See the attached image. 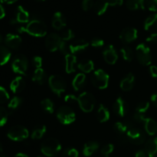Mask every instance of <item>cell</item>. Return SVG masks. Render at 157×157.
<instances>
[{
	"label": "cell",
	"instance_id": "ba28073f",
	"mask_svg": "<svg viewBox=\"0 0 157 157\" xmlns=\"http://www.w3.org/2000/svg\"><path fill=\"white\" fill-rule=\"evenodd\" d=\"M29 136V130L21 125H15L11 127L7 133V136L12 141H22Z\"/></svg>",
	"mask_w": 157,
	"mask_h": 157
},
{
	"label": "cell",
	"instance_id": "7bdbcfd3",
	"mask_svg": "<svg viewBox=\"0 0 157 157\" xmlns=\"http://www.w3.org/2000/svg\"><path fill=\"white\" fill-rule=\"evenodd\" d=\"M63 156L64 157H78L79 156V153L78 150L75 148H68L64 150L63 153Z\"/></svg>",
	"mask_w": 157,
	"mask_h": 157
},
{
	"label": "cell",
	"instance_id": "ab89813d",
	"mask_svg": "<svg viewBox=\"0 0 157 157\" xmlns=\"http://www.w3.org/2000/svg\"><path fill=\"white\" fill-rule=\"evenodd\" d=\"M113 128L120 135L124 134L126 132H127V130H128L127 126L121 122H117L116 124H114Z\"/></svg>",
	"mask_w": 157,
	"mask_h": 157
},
{
	"label": "cell",
	"instance_id": "cb8c5ba5",
	"mask_svg": "<svg viewBox=\"0 0 157 157\" xmlns=\"http://www.w3.org/2000/svg\"><path fill=\"white\" fill-rule=\"evenodd\" d=\"M99 148V144L96 141H90L85 144L83 149V154L85 156H90Z\"/></svg>",
	"mask_w": 157,
	"mask_h": 157
},
{
	"label": "cell",
	"instance_id": "603a6c76",
	"mask_svg": "<svg viewBox=\"0 0 157 157\" xmlns=\"http://www.w3.org/2000/svg\"><path fill=\"white\" fill-rule=\"evenodd\" d=\"M144 127L147 133L150 136L157 135V123L152 118L146 117L144 121Z\"/></svg>",
	"mask_w": 157,
	"mask_h": 157
},
{
	"label": "cell",
	"instance_id": "9a60e30c",
	"mask_svg": "<svg viewBox=\"0 0 157 157\" xmlns=\"http://www.w3.org/2000/svg\"><path fill=\"white\" fill-rule=\"evenodd\" d=\"M21 38L18 36V35L15 34H8L5 38V43L7 48H9L11 49H17L19 48V46L21 44Z\"/></svg>",
	"mask_w": 157,
	"mask_h": 157
},
{
	"label": "cell",
	"instance_id": "d590c367",
	"mask_svg": "<svg viewBox=\"0 0 157 157\" xmlns=\"http://www.w3.org/2000/svg\"><path fill=\"white\" fill-rule=\"evenodd\" d=\"M21 103H22V100L21 98H20L19 97H14L12 99L10 100L9 104H8V107L9 109H10L11 110H16L18 107H19V106L21 105Z\"/></svg>",
	"mask_w": 157,
	"mask_h": 157
},
{
	"label": "cell",
	"instance_id": "74e56055",
	"mask_svg": "<svg viewBox=\"0 0 157 157\" xmlns=\"http://www.w3.org/2000/svg\"><path fill=\"white\" fill-rule=\"evenodd\" d=\"M149 108H150V103L147 102V101H142V102L139 103L138 105L136 106V113L144 114V113H146L148 110Z\"/></svg>",
	"mask_w": 157,
	"mask_h": 157
},
{
	"label": "cell",
	"instance_id": "e7e4bbea",
	"mask_svg": "<svg viewBox=\"0 0 157 157\" xmlns=\"http://www.w3.org/2000/svg\"><path fill=\"white\" fill-rule=\"evenodd\" d=\"M38 157H42V156H38Z\"/></svg>",
	"mask_w": 157,
	"mask_h": 157
},
{
	"label": "cell",
	"instance_id": "d6986e66",
	"mask_svg": "<svg viewBox=\"0 0 157 157\" xmlns=\"http://www.w3.org/2000/svg\"><path fill=\"white\" fill-rule=\"evenodd\" d=\"M145 151L149 157H157V136L146 143Z\"/></svg>",
	"mask_w": 157,
	"mask_h": 157
},
{
	"label": "cell",
	"instance_id": "ac0fdd59",
	"mask_svg": "<svg viewBox=\"0 0 157 157\" xmlns=\"http://www.w3.org/2000/svg\"><path fill=\"white\" fill-rule=\"evenodd\" d=\"M135 77L132 73L128 74L124 79L121 81L120 87L124 91H130L134 86Z\"/></svg>",
	"mask_w": 157,
	"mask_h": 157
},
{
	"label": "cell",
	"instance_id": "9f6ffc18",
	"mask_svg": "<svg viewBox=\"0 0 157 157\" xmlns=\"http://www.w3.org/2000/svg\"><path fill=\"white\" fill-rule=\"evenodd\" d=\"M151 101L153 102V105L157 107V94H154L151 97Z\"/></svg>",
	"mask_w": 157,
	"mask_h": 157
},
{
	"label": "cell",
	"instance_id": "5b68a950",
	"mask_svg": "<svg viewBox=\"0 0 157 157\" xmlns=\"http://www.w3.org/2000/svg\"><path fill=\"white\" fill-rule=\"evenodd\" d=\"M136 56L140 64L148 66L152 62V55L150 49L145 44H138L136 48Z\"/></svg>",
	"mask_w": 157,
	"mask_h": 157
},
{
	"label": "cell",
	"instance_id": "8fae6325",
	"mask_svg": "<svg viewBox=\"0 0 157 157\" xmlns=\"http://www.w3.org/2000/svg\"><path fill=\"white\" fill-rule=\"evenodd\" d=\"M62 41L61 36L56 33H51L45 39L46 48L51 52H54L59 49L61 43Z\"/></svg>",
	"mask_w": 157,
	"mask_h": 157
},
{
	"label": "cell",
	"instance_id": "7dc6e473",
	"mask_svg": "<svg viewBox=\"0 0 157 157\" xmlns=\"http://www.w3.org/2000/svg\"><path fill=\"white\" fill-rule=\"evenodd\" d=\"M91 46L94 48H101L104 46V40L101 39V38H94L93 40L91 41Z\"/></svg>",
	"mask_w": 157,
	"mask_h": 157
},
{
	"label": "cell",
	"instance_id": "836d02e7",
	"mask_svg": "<svg viewBox=\"0 0 157 157\" xmlns=\"http://www.w3.org/2000/svg\"><path fill=\"white\" fill-rule=\"evenodd\" d=\"M121 52L122 54L123 58H124L125 61H129V62L133 61V58H134V54H133V50L130 47L124 46V47H123L121 49Z\"/></svg>",
	"mask_w": 157,
	"mask_h": 157
},
{
	"label": "cell",
	"instance_id": "277c9868",
	"mask_svg": "<svg viewBox=\"0 0 157 157\" xmlns=\"http://www.w3.org/2000/svg\"><path fill=\"white\" fill-rule=\"evenodd\" d=\"M78 103L82 111L90 113L94 108L95 98L91 93L84 91L78 97Z\"/></svg>",
	"mask_w": 157,
	"mask_h": 157
},
{
	"label": "cell",
	"instance_id": "f35d334b",
	"mask_svg": "<svg viewBox=\"0 0 157 157\" xmlns=\"http://www.w3.org/2000/svg\"><path fill=\"white\" fill-rule=\"evenodd\" d=\"M113 150H114V147H113V144H108L102 147V149L101 150V153L102 154V156H104V157H108L113 153Z\"/></svg>",
	"mask_w": 157,
	"mask_h": 157
},
{
	"label": "cell",
	"instance_id": "7402d4cb",
	"mask_svg": "<svg viewBox=\"0 0 157 157\" xmlns=\"http://www.w3.org/2000/svg\"><path fill=\"white\" fill-rule=\"evenodd\" d=\"M144 29L147 31L153 32V33L157 32V13L150 15L145 20Z\"/></svg>",
	"mask_w": 157,
	"mask_h": 157
},
{
	"label": "cell",
	"instance_id": "94428289",
	"mask_svg": "<svg viewBox=\"0 0 157 157\" xmlns=\"http://www.w3.org/2000/svg\"><path fill=\"white\" fill-rule=\"evenodd\" d=\"M2 153H3V149L2 145L0 144V157H2Z\"/></svg>",
	"mask_w": 157,
	"mask_h": 157
},
{
	"label": "cell",
	"instance_id": "1f68e13d",
	"mask_svg": "<svg viewBox=\"0 0 157 157\" xmlns=\"http://www.w3.org/2000/svg\"><path fill=\"white\" fill-rule=\"evenodd\" d=\"M146 0H127V7L130 10L144 9Z\"/></svg>",
	"mask_w": 157,
	"mask_h": 157
},
{
	"label": "cell",
	"instance_id": "ffe728a7",
	"mask_svg": "<svg viewBox=\"0 0 157 157\" xmlns=\"http://www.w3.org/2000/svg\"><path fill=\"white\" fill-rule=\"evenodd\" d=\"M25 87V81L21 77H17L10 84V89L13 93L18 94L22 91Z\"/></svg>",
	"mask_w": 157,
	"mask_h": 157
},
{
	"label": "cell",
	"instance_id": "4fadbf2b",
	"mask_svg": "<svg viewBox=\"0 0 157 157\" xmlns=\"http://www.w3.org/2000/svg\"><path fill=\"white\" fill-rule=\"evenodd\" d=\"M113 110L115 113L120 117H124L127 115L129 110V105L127 101L119 97L113 105Z\"/></svg>",
	"mask_w": 157,
	"mask_h": 157
},
{
	"label": "cell",
	"instance_id": "d4e9b609",
	"mask_svg": "<svg viewBox=\"0 0 157 157\" xmlns=\"http://www.w3.org/2000/svg\"><path fill=\"white\" fill-rule=\"evenodd\" d=\"M47 80V75L42 68H36L32 76V81L37 84L42 85Z\"/></svg>",
	"mask_w": 157,
	"mask_h": 157
},
{
	"label": "cell",
	"instance_id": "7a4b0ae2",
	"mask_svg": "<svg viewBox=\"0 0 157 157\" xmlns=\"http://www.w3.org/2000/svg\"><path fill=\"white\" fill-rule=\"evenodd\" d=\"M25 29V32L29 35L34 37H44L47 35V27L42 21L38 19L32 20L27 25Z\"/></svg>",
	"mask_w": 157,
	"mask_h": 157
},
{
	"label": "cell",
	"instance_id": "30bf717a",
	"mask_svg": "<svg viewBox=\"0 0 157 157\" xmlns=\"http://www.w3.org/2000/svg\"><path fill=\"white\" fill-rule=\"evenodd\" d=\"M127 136L129 140L135 145H140L145 142L146 136L144 132L136 127H130L127 130Z\"/></svg>",
	"mask_w": 157,
	"mask_h": 157
},
{
	"label": "cell",
	"instance_id": "83f0119b",
	"mask_svg": "<svg viewBox=\"0 0 157 157\" xmlns=\"http://www.w3.org/2000/svg\"><path fill=\"white\" fill-rule=\"evenodd\" d=\"M15 19L19 23H27L29 21V13L22 7L19 6L17 8V13Z\"/></svg>",
	"mask_w": 157,
	"mask_h": 157
},
{
	"label": "cell",
	"instance_id": "c3c4849f",
	"mask_svg": "<svg viewBox=\"0 0 157 157\" xmlns=\"http://www.w3.org/2000/svg\"><path fill=\"white\" fill-rule=\"evenodd\" d=\"M32 64L36 68H41V65H42V58L39 56L34 57L32 59Z\"/></svg>",
	"mask_w": 157,
	"mask_h": 157
},
{
	"label": "cell",
	"instance_id": "4dcf8cb0",
	"mask_svg": "<svg viewBox=\"0 0 157 157\" xmlns=\"http://www.w3.org/2000/svg\"><path fill=\"white\" fill-rule=\"evenodd\" d=\"M78 67L83 73H90L94 70V64L91 60H84L78 64Z\"/></svg>",
	"mask_w": 157,
	"mask_h": 157
},
{
	"label": "cell",
	"instance_id": "8d00e7d4",
	"mask_svg": "<svg viewBox=\"0 0 157 157\" xmlns=\"http://www.w3.org/2000/svg\"><path fill=\"white\" fill-rule=\"evenodd\" d=\"M9 118V112L5 107L0 106V127H3L7 123Z\"/></svg>",
	"mask_w": 157,
	"mask_h": 157
},
{
	"label": "cell",
	"instance_id": "816d5d0a",
	"mask_svg": "<svg viewBox=\"0 0 157 157\" xmlns=\"http://www.w3.org/2000/svg\"><path fill=\"white\" fill-rule=\"evenodd\" d=\"M110 6H120L123 4V0H106Z\"/></svg>",
	"mask_w": 157,
	"mask_h": 157
},
{
	"label": "cell",
	"instance_id": "4316f807",
	"mask_svg": "<svg viewBox=\"0 0 157 157\" xmlns=\"http://www.w3.org/2000/svg\"><path fill=\"white\" fill-rule=\"evenodd\" d=\"M97 117L101 123H105L110 119V112L108 109L103 104H100L97 113Z\"/></svg>",
	"mask_w": 157,
	"mask_h": 157
},
{
	"label": "cell",
	"instance_id": "681fc988",
	"mask_svg": "<svg viewBox=\"0 0 157 157\" xmlns=\"http://www.w3.org/2000/svg\"><path fill=\"white\" fill-rule=\"evenodd\" d=\"M146 117H144V115L143 113H136L134 114V120L136 121H137L138 123H144Z\"/></svg>",
	"mask_w": 157,
	"mask_h": 157
},
{
	"label": "cell",
	"instance_id": "3957f363",
	"mask_svg": "<svg viewBox=\"0 0 157 157\" xmlns=\"http://www.w3.org/2000/svg\"><path fill=\"white\" fill-rule=\"evenodd\" d=\"M48 84L53 93L61 96L67 89V83L65 80L58 75H52L48 78Z\"/></svg>",
	"mask_w": 157,
	"mask_h": 157
},
{
	"label": "cell",
	"instance_id": "d6a6232c",
	"mask_svg": "<svg viewBox=\"0 0 157 157\" xmlns=\"http://www.w3.org/2000/svg\"><path fill=\"white\" fill-rule=\"evenodd\" d=\"M46 127L44 125H38L34 128L33 131H32V140H40L43 136H44V133H46Z\"/></svg>",
	"mask_w": 157,
	"mask_h": 157
},
{
	"label": "cell",
	"instance_id": "db71d44e",
	"mask_svg": "<svg viewBox=\"0 0 157 157\" xmlns=\"http://www.w3.org/2000/svg\"><path fill=\"white\" fill-rule=\"evenodd\" d=\"M150 73L153 78H157V66L151 65L150 67Z\"/></svg>",
	"mask_w": 157,
	"mask_h": 157
},
{
	"label": "cell",
	"instance_id": "6f0895ef",
	"mask_svg": "<svg viewBox=\"0 0 157 157\" xmlns=\"http://www.w3.org/2000/svg\"><path fill=\"white\" fill-rule=\"evenodd\" d=\"M6 15V12H5V9L3 8V6L0 4V19L3 18Z\"/></svg>",
	"mask_w": 157,
	"mask_h": 157
},
{
	"label": "cell",
	"instance_id": "91938a15",
	"mask_svg": "<svg viewBox=\"0 0 157 157\" xmlns=\"http://www.w3.org/2000/svg\"><path fill=\"white\" fill-rule=\"evenodd\" d=\"M14 157H29V156H28L26 154H25V153H17V154Z\"/></svg>",
	"mask_w": 157,
	"mask_h": 157
},
{
	"label": "cell",
	"instance_id": "bcb514c9",
	"mask_svg": "<svg viewBox=\"0 0 157 157\" xmlns=\"http://www.w3.org/2000/svg\"><path fill=\"white\" fill-rule=\"evenodd\" d=\"M147 8L151 12H157V0H148Z\"/></svg>",
	"mask_w": 157,
	"mask_h": 157
},
{
	"label": "cell",
	"instance_id": "f6af8a7d",
	"mask_svg": "<svg viewBox=\"0 0 157 157\" xmlns=\"http://www.w3.org/2000/svg\"><path fill=\"white\" fill-rule=\"evenodd\" d=\"M93 0H83L82 2V9L84 11H89L91 8L94 7Z\"/></svg>",
	"mask_w": 157,
	"mask_h": 157
},
{
	"label": "cell",
	"instance_id": "5bb4252c",
	"mask_svg": "<svg viewBox=\"0 0 157 157\" xmlns=\"http://www.w3.org/2000/svg\"><path fill=\"white\" fill-rule=\"evenodd\" d=\"M104 61L109 64H114L118 59V55L113 45L107 46L103 52Z\"/></svg>",
	"mask_w": 157,
	"mask_h": 157
},
{
	"label": "cell",
	"instance_id": "ee69618b",
	"mask_svg": "<svg viewBox=\"0 0 157 157\" xmlns=\"http://www.w3.org/2000/svg\"><path fill=\"white\" fill-rule=\"evenodd\" d=\"M58 50H59L61 53H63L64 55H65L71 54L70 46L67 44V42H66V41H63V40H62V41H61V45H60L59 49H58Z\"/></svg>",
	"mask_w": 157,
	"mask_h": 157
},
{
	"label": "cell",
	"instance_id": "e575fe53",
	"mask_svg": "<svg viewBox=\"0 0 157 157\" xmlns=\"http://www.w3.org/2000/svg\"><path fill=\"white\" fill-rule=\"evenodd\" d=\"M41 106L43 110L47 112V113H51V114L54 113L55 106H54V103L52 102V100L48 99V98L42 100L41 102Z\"/></svg>",
	"mask_w": 157,
	"mask_h": 157
},
{
	"label": "cell",
	"instance_id": "f1b7e54d",
	"mask_svg": "<svg viewBox=\"0 0 157 157\" xmlns=\"http://www.w3.org/2000/svg\"><path fill=\"white\" fill-rule=\"evenodd\" d=\"M109 5L107 2L106 0H98L94 4V12H96L97 15H102L103 14L105 13L107 11V8H108Z\"/></svg>",
	"mask_w": 157,
	"mask_h": 157
},
{
	"label": "cell",
	"instance_id": "52a82bcc",
	"mask_svg": "<svg viewBox=\"0 0 157 157\" xmlns=\"http://www.w3.org/2000/svg\"><path fill=\"white\" fill-rule=\"evenodd\" d=\"M57 118L62 124L68 125L75 122L76 119V114L71 107L67 106H62L58 109L57 112Z\"/></svg>",
	"mask_w": 157,
	"mask_h": 157
},
{
	"label": "cell",
	"instance_id": "8992f818",
	"mask_svg": "<svg viewBox=\"0 0 157 157\" xmlns=\"http://www.w3.org/2000/svg\"><path fill=\"white\" fill-rule=\"evenodd\" d=\"M91 83L98 89L107 88L109 84V75L102 69L95 71L91 76Z\"/></svg>",
	"mask_w": 157,
	"mask_h": 157
},
{
	"label": "cell",
	"instance_id": "b9f144b4",
	"mask_svg": "<svg viewBox=\"0 0 157 157\" xmlns=\"http://www.w3.org/2000/svg\"><path fill=\"white\" fill-rule=\"evenodd\" d=\"M9 100V94L7 90L0 86V104H5Z\"/></svg>",
	"mask_w": 157,
	"mask_h": 157
},
{
	"label": "cell",
	"instance_id": "60d3db41",
	"mask_svg": "<svg viewBox=\"0 0 157 157\" xmlns=\"http://www.w3.org/2000/svg\"><path fill=\"white\" fill-rule=\"evenodd\" d=\"M74 37H75V33H74L71 29H66L65 31L62 32L61 35V39L64 41H70L72 38H74Z\"/></svg>",
	"mask_w": 157,
	"mask_h": 157
},
{
	"label": "cell",
	"instance_id": "f546056e",
	"mask_svg": "<svg viewBox=\"0 0 157 157\" xmlns=\"http://www.w3.org/2000/svg\"><path fill=\"white\" fill-rule=\"evenodd\" d=\"M11 58V52L6 46L0 44V66L7 64Z\"/></svg>",
	"mask_w": 157,
	"mask_h": 157
},
{
	"label": "cell",
	"instance_id": "9c48e42d",
	"mask_svg": "<svg viewBox=\"0 0 157 157\" xmlns=\"http://www.w3.org/2000/svg\"><path fill=\"white\" fill-rule=\"evenodd\" d=\"M29 67L28 58L24 55H18L15 57L12 63V68L15 73L25 75Z\"/></svg>",
	"mask_w": 157,
	"mask_h": 157
},
{
	"label": "cell",
	"instance_id": "f5cc1de1",
	"mask_svg": "<svg viewBox=\"0 0 157 157\" xmlns=\"http://www.w3.org/2000/svg\"><path fill=\"white\" fill-rule=\"evenodd\" d=\"M147 41L151 43H156L157 44V32L153 33L147 38Z\"/></svg>",
	"mask_w": 157,
	"mask_h": 157
},
{
	"label": "cell",
	"instance_id": "e0dca14e",
	"mask_svg": "<svg viewBox=\"0 0 157 157\" xmlns=\"http://www.w3.org/2000/svg\"><path fill=\"white\" fill-rule=\"evenodd\" d=\"M71 54L74 55L75 53L83 52L88 48L89 43L84 39H78L72 42L70 44Z\"/></svg>",
	"mask_w": 157,
	"mask_h": 157
},
{
	"label": "cell",
	"instance_id": "be15d7a7",
	"mask_svg": "<svg viewBox=\"0 0 157 157\" xmlns=\"http://www.w3.org/2000/svg\"><path fill=\"white\" fill-rule=\"evenodd\" d=\"M37 1H39V2H44V1H45V0H37Z\"/></svg>",
	"mask_w": 157,
	"mask_h": 157
},
{
	"label": "cell",
	"instance_id": "11a10c76",
	"mask_svg": "<svg viewBox=\"0 0 157 157\" xmlns=\"http://www.w3.org/2000/svg\"><path fill=\"white\" fill-rule=\"evenodd\" d=\"M147 153L145 150H139L136 152L135 157H147Z\"/></svg>",
	"mask_w": 157,
	"mask_h": 157
},
{
	"label": "cell",
	"instance_id": "7c38bea8",
	"mask_svg": "<svg viewBox=\"0 0 157 157\" xmlns=\"http://www.w3.org/2000/svg\"><path fill=\"white\" fill-rule=\"evenodd\" d=\"M138 32L136 29L127 27L123 29L120 34V39L124 43H131L137 38Z\"/></svg>",
	"mask_w": 157,
	"mask_h": 157
},
{
	"label": "cell",
	"instance_id": "44dd1931",
	"mask_svg": "<svg viewBox=\"0 0 157 157\" xmlns=\"http://www.w3.org/2000/svg\"><path fill=\"white\" fill-rule=\"evenodd\" d=\"M65 71L67 74L73 73L76 70L77 58L72 54L65 55Z\"/></svg>",
	"mask_w": 157,
	"mask_h": 157
},
{
	"label": "cell",
	"instance_id": "f907efd6",
	"mask_svg": "<svg viewBox=\"0 0 157 157\" xmlns=\"http://www.w3.org/2000/svg\"><path fill=\"white\" fill-rule=\"evenodd\" d=\"M64 101L67 103H73V102H75V101L78 102V98H76L75 95H72V94L66 95L65 98H64Z\"/></svg>",
	"mask_w": 157,
	"mask_h": 157
},
{
	"label": "cell",
	"instance_id": "6da1fadb",
	"mask_svg": "<svg viewBox=\"0 0 157 157\" xmlns=\"http://www.w3.org/2000/svg\"><path fill=\"white\" fill-rule=\"evenodd\" d=\"M61 150L59 141L53 137L44 140L41 145V151L44 156L53 157L57 156Z\"/></svg>",
	"mask_w": 157,
	"mask_h": 157
},
{
	"label": "cell",
	"instance_id": "484cf974",
	"mask_svg": "<svg viewBox=\"0 0 157 157\" xmlns=\"http://www.w3.org/2000/svg\"><path fill=\"white\" fill-rule=\"evenodd\" d=\"M86 83V76L84 73L78 74L72 81V86L75 90H80L84 87Z\"/></svg>",
	"mask_w": 157,
	"mask_h": 157
},
{
	"label": "cell",
	"instance_id": "6125c7cd",
	"mask_svg": "<svg viewBox=\"0 0 157 157\" xmlns=\"http://www.w3.org/2000/svg\"><path fill=\"white\" fill-rule=\"evenodd\" d=\"M3 38H2V36L1 35H0V43H2V41Z\"/></svg>",
	"mask_w": 157,
	"mask_h": 157
},
{
	"label": "cell",
	"instance_id": "680465c9",
	"mask_svg": "<svg viewBox=\"0 0 157 157\" xmlns=\"http://www.w3.org/2000/svg\"><path fill=\"white\" fill-rule=\"evenodd\" d=\"M18 0H0V2L2 3H6V4H13V3L16 2Z\"/></svg>",
	"mask_w": 157,
	"mask_h": 157
},
{
	"label": "cell",
	"instance_id": "2e32d148",
	"mask_svg": "<svg viewBox=\"0 0 157 157\" xmlns=\"http://www.w3.org/2000/svg\"><path fill=\"white\" fill-rule=\"evenodd\" d=\"M52 27L56 30H61L66 26V19L61 12H57L54 14L52 21Z\"/></svg>",
	"mask_w": 157,
	"mask_h": 157
}]
</instances>
